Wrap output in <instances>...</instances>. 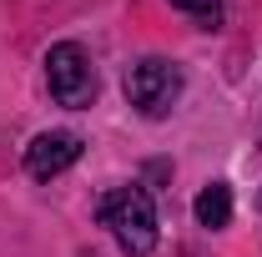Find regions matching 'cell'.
<instances>
[{
    "label": "cell",
    "mask_w": 262,
    "mask_h": 257,
    "mask_svg": "<svg viewBox=\"0 0 262 257\" xmlns=\"http://www.w3.org/2000/svg\"><path fill=\"white\" fill-rule=\"evenodd\" d=\"M96 217H101V227H111L116 247L126 257H151L157 252V207H151V197L141 192L136 182L106 192L101 207H96Z\"/></svg>",
    "instance_id": "1"
},
{
    "label": "cell",
    "mask_w": 262,
    "mask_h": 257,
    "mask_svg": "<svg viewBox=\"0 0 262 257\" xmlns=\"http://www.w3.org/2000/svg\"><path fill=\"white\" fill-rule=\"evenodd\" d=\"M182 66L166 61V56H146L126 71V101L146 116V121H162L171 116V106L182 101Z\"/></svg>",
    "instance_id": "2"
},
{
    "label": "cell",
    "mask_w": 262,
    "mask_h": 257,
    "mask_svg": "<svg viewBox=\"0 0 262 257\" xmlns=\"http://www.w3.org/2000/svg\"><path fill=\"white\" fill-rule=\"evenodd\" d=\"M46 86H51V96L61 101V106L86 111L96 101V66L86 56V46H76V40L51 46L46 51Z\"/></svg>",
    "instance_id": "3"
},
{
    "label": "cell",
    "mask_w": 262,
    "mask_h": 257,
    "mask_svg": "<svg viewBox=\"0 0 262 257\" xmlns=\"http://www.w3.org/2000/svg\"><path fill=\"white\" fill-rule=\"evenodd\" d=\"M76 161H81V136L76 131H40L31 146H26V172H31L35 182L61 177L66 166H76Z\"/></svg>",
    "instance_id": "4"
},
{
    "label": "cell",
    "mask_w": 262,
    "mask_h": 257,
    "mask_svg": "<svg viewBox=\"0 0 262 257\" xmlns=\"http://www.w3.org/2000/svg\"><path fill=\"white\" fill-rule=\"evenodd\" d=\"M192 212H196V222L207 227V232H222V227L232 222V187L227 182H207V187L196 192Z\"/></svg>",
    "instance_id": "5"
},
{
    "label": "cell",
    "mask_w": 262,
    "mask_h": 257,
    "mask_svg": "<svg viewBox=\"0 0 262 257\" xmlns=\"http://www.w3.org/2000/svg\"><path fill=\"white\" fill-rule=\"evenodd\" d=\"M171 10H187V15H196L207 31L222 20V0H171Z\"/></svg>",
    "instance_id": "6"
},
{
    "label": "cell",
    "mask_w": 262,
    "mask_h": 257,
    "mask_svg": "<svg viewBox=\"0 0 262 257\" xmlns=\"http://www.w3.org/2000/svg\"><path fill=\"white\" fill-rule=\"evenodd\" d=\"M257 207H262V192H257Z\"/></svg>",
    "instance_id": "7"
}]
</instances>
